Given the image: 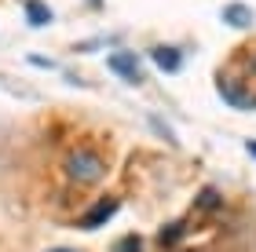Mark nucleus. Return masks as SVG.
Instances as JSON below:
<instances>
[{"mask_svg":"<svg viewBox=\"0 0 256 252\" xmlns=\"http://www.w3.org/2000/svg\"><path fill=\"white\" fill-rule=\"evenodd\" d=\"M62 172H66L70 183H77V187H96V183L106 176V161H102L92 146H77V150L66 154Z\"/></svg>","mask_w":256,"mask_h":252,"instance_id":"obj_1","label":"nucleus"},{"mask_svg":"<svg viewBox=\"0 0 256 252\" xmlns=\"http://www.w3.org/2000/svg\"><path fill=\"white\" fill-rule=\"evenodd\" d=\"M106 66L121 77V81H128V84H139V81H143V73H139V59H136V51H128V48L110 51Z\"/></svg>","mask_w":256,"mask_h":252,"instance_id":"obj_2","label":"nucleus"},{"mask_svg":"<svg viewBox=\"0 0 256 252\" xmlns=\"http://www.w3.org/2000/svg\"><path fill=\"white\" fill-rule=\"evenodd\" d=\"M114 212H118V198H99V201L84 212V220H80L77 227H80V231H99V227L110 223Z\"/></svg>","mask_w":256,"mask_h":252,"instance_id":"obj_3","label":"nucleus"},{"mask_svg":"<svg viewBox=\"0 0 256 252\" xmlns=\"http://www.w3.org/2000/svg\"><path fill=\"white\" fill-rule=\"evenodd\" d=\"M150 59H154V66L161 73H180V66H183V55H180V48H172V44H154V48H150Z\"/></svg>","mask_w":256,"mask_h":252,"instance_id":"obj_4","label":"nucleus"},{"mask_svg":"<svg viewBox=\"0 0 256 252\" xmlns=\"http://www.w3.org/2000/svg\"><path fill=\"white\" fill-rule=\"evenodd\" d=\"M224 22H227L230 29H249L252 22H256V15H252L249 4H227L224 7Z\"/></svg>","mask_w":256,"mask_h":252,"instance_id":"obj_5","label":"nucleus"},{"mask_svg":"<svg viewBox=\"0 0 256 252\" xmlns=\"http://www.w3.org/2000/svg\"><path fill=\"white\" fill-rule=\"evenodd\" d=\"M26 22L30 26H52V7L44 0H26Z\"/></svg>","mask_w":256,"mask_h":252,"instance_id":"obj_6","label":"nucleus"},{"mask_svg":"<svg viewBox=\"0 0 256 252\" xmlns=\"http://www.w3.org/2000/svg\"><path fill=\"white\" fill-rule=\"evenodd\" d=\"M183 231H187V223H183V220L165 223V227H161V234H158V245H161V249H176V242L183 238Z\"/></svg>","mask_w":256,"mask_h":252,"instance_id":"obj_7","label":"nucleus"},{"mask_svg":"<svg viewBox=\"0 0 256 252\" xmlns=\"http://www.w3.org/2000/svg\"><path fill=\"white\" fill-rule=\"evenodd\" d=\"M139 249H143V245H139V238H136V234H128L124 242H118V249H114V252H139Z\"/></svg>","mask_w":256,"mask_h":252,"instance_id":"obj_8","label":"nucleus"},{"mask_svg":"<svg viewBox=\"0 0 256 252\" xmlns=\"http://www.w3.org/2000/svg\"><path fill=\"white\" fill-rule=\"evenodd\" d=\"M246 150H249V154L256 157V139H249V143H246Z\"/></svg>","mask_w":256,"mask_h":252,"instance_id":"obj_9","label":"nucleus"},{"mask_svg":"<svg viewBox=\"0 0 256 252\" xmlns=\"http://www.w3.org/2000/svg\"><path fill=\"white\" fill-rule=\"evenodd\" d=\"M249 66H252V73H256V51H252V55H249Z\"/></svg>","mask_w":256,"mask_h":252,"instance_id":"obj_10","label":"nucleus"},{"mask_svg":"<svg viewBox=\"0 0 256 252\" xmlns=\"http://www.w3.org/2000/svg\"><path fill=\"white\" fill-rule=\"evenodd\" d=\"M55 252H59V249H55Z\"/></svg>","mask_w":256,"mask_h":252,"instance_id":"obj_11","label":"nucleus"}]
</instances>
